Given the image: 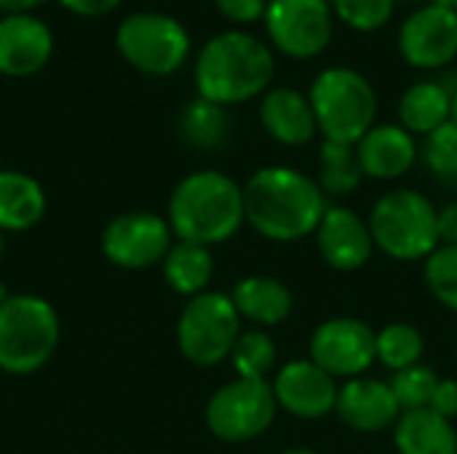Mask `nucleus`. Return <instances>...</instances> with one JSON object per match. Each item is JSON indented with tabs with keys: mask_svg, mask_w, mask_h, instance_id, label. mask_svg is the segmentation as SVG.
Segmentation results:
<instances>
[{
	"mask_svg": "<svg viewBox=\"0 0 457 454\" xmlns=\"http://www.w3.org/2000/svg\"><path fill=\"white\" fill-rule=\"evenodd\" d=\"M327 206L319 182L289 166H265L244 185L246 222L276 244H295L316 233Z\"/></svg>",
	"mask_w": 457,
	"mask_h": 454,
	"instance_id": "obj_1",
	"label": "nucleus"
},
{
	"mask_svg": "<svg viewBox=\"0 0 457 454\" xmlns=\"http://www.w3.org/2000/svg\"><path fill=\"white\" fill-rule=\"evenodd\" d=\"M273 75L276 59L270 45L241 29H228L209 37L193 67L198 96L222 107L265 96Z\"/></svg>",
	"mask_w": 457,
	"mask_h": 454,
	"instance_id": "obj_2",
	"label": "nucleus"
},
{
	"mask_svg": "<svg viewBox=\"0 0 457 454\" xmlns=\"http://www.w3.org/2000/svg\"><path fill=\"white\" fill-rule=\"evenodd\" d=\"M166 219L177 241L209 249L225 244L246 222L244 187L214 169L193 171L171 190Z\"/></svg>",
	"mask_w": 457,
	"mask_h": 454,
	"instance_id": "obj_3",
	"label": "nucleus"
},
{
	"mask_svg": "<svg viewBox=\"0 0 457 454\" xmlns=\"http://www.w3.org/2000/svg\"><path fill=\"white\" fill-rule=\"evenodd\" d=\"M62 321L56 308L37 294H11L0 305V372L27 377L56 353Z\"/></svg>",
	"mask_w": 457,
	"mask_h": 454,
	"instance_id": "obj_4",
	"label": "nucleus"
},
{
	"mask_svg": "<svg viewBox=\"0 0 457 454\" xmlns=\"http://www.w3.org/2000/svg\"><path fill=\"white\" fill-rule=\"evenodd\" d=\"M324 142L353 144L375 126L378 94L372 83L351 67H327L308 91Z\"/></svg>",
	"mask_w": 457,
	"mask_h": 454,
	"instance_id": "obj_5",
	"label": "nucleus"
},
{
	"mask_svg": "<svg viewBox=\"0 0 457 454\" xmlns=\"http://www.w3.org/2000/svg\"><path fill=\"white\" fill-rule=\"evenodd\" d=\"M375 249L399 262L426 260L439 246V211L418 190L386 193L370 214Z\"/></svg>",
	"mask_w": 457,
	"mask_h": 454,
	"instance_id": "obj_6",
	"label": "nucleus"
},
{
	"mask_svg": "<svg viewBox=\"0 0 457 454\" xmlns=\"http://www.w3.org/2000/svg\"><path fill=\"white\" fill-rule=\"evenodd\" d=\"M115 48L134 70L166 78L190 56V35L182 21L161 11L129 13L115 29Z\"/></svg>",
	"mask_w": 457,
	"mask_h": 454,
	"instance_id": "obj_7",
	"label": "nucleus"
},
{
	"mask_svg": "<svg viewBox=\"0 0 457 454\" xmlns=\"http://www.w3.org/2000/svg\"><path fill=\"white\" fill-rule=\"evenodd\" d=\"M241 332L230 294L204 292L190 297L177 318V348L195 367H217L230 359Z\"/></svg>",
	"mask_w": 457,
	"mask_h": 454,
	"instance_id": "obj_8",
	"label": "nucleus"
},
{
	"mask_svg": "<svg viewBox=\"0 0 457 454\" xmlns=\"http://www.w3.org/2000/svg\"><path fill=\"white\" fill-rule=\"evenodd\" d=\"M278 404L268 380L236 377L217 388L206 404V428L228 444H244L262 436L276 420Z\"/></svg>",
	"mask_w": 457,
	"mask_h": 454,
	"instance_id": "obj_9",
	"label": "nucleus"
},
{
	"mask_svg": "<svg viewBox=\"0 0 457 454\" xmlns=\"http://www.w3.org/2000/svg\"><path fill=\"white\" fill-rule=\"evenodd\" d=\"M262 21L273 48L297 62L324 54L335 35V13L327 0H268Z\"/></svg>",
	"mask_w": 457,
	"mask_h": 454,
	"instance_id": "obj_10",
	"label": "nucleus"
},
{
	"mask_svg": "<svg viewBox=\"0 0 457 454\" xmlns=\"http://www.w3.org/2000/svg\"><path fill=\"white\" fill-rule=\"evenodd\" d=\"M174 244L169 219L155 211H123L102 230V254L123 270L161 265Z\"/></svg>",
	"mask_w": 457,
	"mask_h": 454,
	"instance_id": "obj_11",
	"label": "nucleus"
},
{
	"mask_svg": "<svg viewBox=\"0 0 457 454\" xmlns=\"http://www.w3.org/2000/svg\"><path fill=\"white\" fill-rule=\"evenodd\" d=\"M311 361L321 367L327 375L361 377L378 361L375 353V332L359 318H329L321 321L311 334Z\"/></svg>",
	"mask_w": 457,
	"mask_h": 454,
	"instance_id": "obj_12",
	"label": "nucleus"
},
{
	"mask_svg": "<svg viewBox=\"0 0 457 454\" xmlns=\"http://www.w3.org/2000/svg\"><path fill=\"white\" fill-rule=\"evenodd\" d=\"M399 51L415 70H442L457 56V11L447 0H431L410 13L399 29Z\"/></svg>",
	"mask_w": 457,
	"mask_h": 454,
	"instance_id": "obj_13",
	"label": "nucleus"
},
{
	"mask_svg": "<svg viewBox=\"0 0 457 454\" xmlns=\"http://www.w3.org/2000/svg\"><path fill=\"white\" fill-rule=\"evenodd\" d=\"M340 385L311 359H295L276 372L273 393L278 409L300 420H321L335 412Z\"/></svg>",
	"mask_w": 457,
	"mask_h": 454,
	"instance_id": "obj_14",
	"label": "nucleus"
},
{
	"mask_svg": "<svg viewBox=\"0 0 457 454\" xmlns=\"http://www.w3.org/2000/svg\"><path fill=\"white\" fill-rule=\"evenodd\" d=\"M54 56V32L35 13L0 16V75H37Z\"/></svg>",
	"mask_w": 457,
	"mask_h": 454,
	"instance_id": "obj_15",
	"label": "nucleus"
},
{
	"mask_svg": "<svg viewBox=\"0 0 457 454\" xmlns=\"http://www.w3.org/2000/svg\"><path fill=\"white\" fill-rule=\"evenodd\" d=\"M313 235L321 260L335 270L351 273L372 260L375 241L370 222L348 206H327Z\"/></svg>",
	"mask_w": 457,
	"mask_h": 454,
	"instance_id": "obj_16",
	"label": "nucleus"
},
{
	"mask_svg": "<svg viewBox=\"0 0 457 454\" xmlns=\"http://www.w3.org/2000/svg\"><path fill=\"white\" fill-rule=\"evenodd\" d=\"M335 412L351 431H359V433L388 431L402 417V409L394 399L391 385L375 377H364V375L340 385Z\"/></svg>",
	"mask_w": 457,
	"mask_h": 454,
	"instance_id": "obj_17",
	"label": "nucleus"
},
{
	"mask_svg": "<svg viewBox=\"0 0 457 454\" xmlns=\"http://www.w3.org/2000/svg\"><path fill=\"white\" fill-rule=\"evenodd\" d=\"M356 155H359L364 177L399 179L415 166L418 144H415V136L404 126L380 123V126H372L356 142Z\"/></svg>",
	"mask_w": 457,
	"mask_h": 454,
	"instance_id": "obj_18",
	"label": "nucleus"
},
{
	"mask_svg": "<svg viewBox=\"0 0 457 454\" xmlns=\"http://www.w3.org/2000/svg\"><path fill=\"white\" fill-rule=\"evenodd\" d=\"M260 123L270 139L287 147H303L319 134L311 99L297 88H270L260 102Z\"/></svg>",
	"mask_w": 457,
	"mask_h": 454,
	"instance_id": "obj_19",
	"label": "nucleus"
},
{
	"mask_svg": "<svg viewBox=\"0 0 457 454\" xmlns=\"http://www.w3.org/2000/svg\"><path fill=\"white\" fill-rule=\"evenodd\" d=\"M43 185L13 169H0V233H27L46 217Z\"/></svg>",
	"mask_w": 457,
	"mask_h": 454,
	"instance_id": "obj_20",
	"label": "nucleus"
},
{
	"mask_svg": "<svg viewBox=\"0 0 457 454\" xmlns=\"http://www.w3.org/2000/svg\"><path fill=\"white\" fill-rule=\"evenodd\" d=\"M230 300H233L241 321H252L260 329L287 321L292 313V305H295L289 286L281 284L278 278H270V276L241 278L233 286Z\"/></svg>",
	"mask_w": 457,
	"mask_h": 454,
	"instance_id": "obj_21",
	"label": "nucleus"
},
{
	"mask_svg": "<svg viewBox=\"0 0 457 454\" xmlns=\"http://www.w3.org/2000/svg\"><path fill=\"white\" fill-rule=\"evenodd\" d=\"M399 454H457V433L453 423L434 409L402 412L394 425Z\"/></svg>",
	"mask_w": 457,
	"mask_h": 454,
	"instance_id": "obj_22",
	"label": "nucleus"
},
{
	"mask_svg": "<svg viewBox=\"0 0 457 454\" xmlns=\"http://www.w3.org/2000/svg\"><path fill=\"white\" fill-rule=\"evenodd\" d=\"M399 120L412 136H428L453 120V94L439 80L412 83L399 99Z\"/></svg>",
	"mask_w": 457,
	"mask_h": 454,
	"instance_id": "obj_23",
	"label": "nucleus"
},
{
	"mask_svg": "<svg viewBox=\"0 0 457 454\" xmlns=\"http://www.w3.org/2000/svg\"><path fill=\"white\" fill-rule=\"evenodd\" d=\"M163 268V278L166 284L182 294V297H198L204 292H209V281L214 276V260H212V249L201 246V244H190V241H174L169 254L161 262Z\"/></svg>",
	"mask_w": 457,
	"mask_h": 454,
	"instance_id": "obj_24",
	"label": "nucleus"
},
{
	"mask_svg": "<svg viewBox=\"0 0 457 454\" xmlns=\"http://www.w3.org/2000/svg\"><path fill=\"white\" fill-rule=\"evenodd\" d=\"M177 128H179V136L185 139V144H190L195 150H220L230 134L228 107L195 96L193 102H187L182 107Z\"/></svg>",
	"mask_w": 457,
	"mask_h": 454,
	"instance_id": "obj_25",
	"label": "nucleus"
},
{
	"mask_svg": "<svg viewBox=\"0 0 457 454\" xmlns=\"http://www.w3.org/2000/svg\"><path fill=\"white\" fill-rule=\"evenodd\" d=\"M364 179L353 144L324 142L319 150V187L324 195H348Z\"/></svg>",
	"mask_w": 457,
	"mask_h": 454,
	"instance_id": "obj_26",
	"label": "nucleus"
},
{
	"mask_svg": "<svg viewBox=\"0 0 457 454\" xmlns=\"http://www.w3.org/2000/svg\"><path fill=\"white\" fill-rule=\"evenodd\" d=\"M426 351L423 334L412 326V324H388L380 332H375V353L378 361L391 369V372H402L410 369L415 364H420Z\"/></svg>",
	"mask_w": 457,
	"mask_h": 454,
	"instance_id": "obj_27",
	"label": "nucleus"
},
{
	"mask_svg": "<svg viewBox=\"0 0 457 454\" xmlns=\"http://www.w3.org/2000/svg\"><path fill=\"white\" fill-rule=\"evenodd\" d=\"M276 343L265 329H249L241 332L230 361L236 369V377H246V380H268V375L276 369Z\"/></svg>",
	"mask_w": 457,
	"mask_h": 454,
	"instance_id": "obj_28",
	"label": "nucleus"
},
{
	"mask_svg": "<svg viewBox=\"0 0 457 454\" xmlns=\"http://www.w3.org/2000/svg\"><path fill=\"white\" fill-rule=\"evenodd\" d=\"M439 380L442 377H436L434 369H428L423 364H415L410 369L394 372V380L388 385L394 391V399H396L399 409L402 412H415V409H428L431 407V399H434V391H436Z\"/></svg>",
	"mask_w": 457,
	"mask_h": 454,
	"instance_id": "obj_29",
	"label": "nucleus"
},
{
	"mask_svg": "<svg viewBox=\"0 0 457 454\" xmlns=\"http://www.w3.org/2000/svg\"><path fill=\"white\" fill-rule=\"evenodd\" d=\"M423 262L428 292L436 297V302L457 313V246H436Z\"/></svg>",
	"mask_w": 457,
	"mask_h": 454,
	"instance_id": "obj_30",
	"label": "nucleus"
},
{
	"mask_svg": "<svg viewBox=\"0 0 457 454\" xmlns=\"http://www.w3.org/2000/svg\"><path fill=\"white\" fill-rule=\"evenodd\" d=\"M332 13L359 32H375L394 16L396 0H329Z\"/></svg>",
	"mask_w": 457,
	"mask_h": 454,
	"instance_id": "obj_31",
	"label": "nucleus"
},
{
	"mask_svg": "<svg viewBox=\"0 0 457 454\" xmlns=\"http://www.w3.org/2000/svg\"><path fill=\"white\" fill-rule=\"evenodd\" d=\"M423 158L436 179L457 185V126L453 120L426 136Z\"/></svg>",
	"mask_w": 457,
	"mask_h": 454,
	"instance_id": "obj_32",
	"label": "nucleus"
},
{
	"mask_svg": "<svg viewBox=\"0 0 457 454\" xmlns=\"http://www.w3.org/2000/svg\"><path fill=\"white\" fill-rule=\"evenodd\" d=\"M217 11L236 24H252L265 16L268 0H214Z\"/></svg>",
	"mask_w": 457,
	"mask_h": 454,
	"instance_id": "obj_33",
	"label": "nucleus"
},
{
	"mask_svg": "<svg viewBox=\"0 0 457 454\" xmlns=\"http://www.w3.org/2000/svg\"><path fill=\"white\" fill-rule=\"evenodd\" d=\"M428 409H434L436 415H442L445 420L453 423V417H457V380H450V377L439 380Z\"/></svg>",
	"mask_w": 457,
	"mask_h": 454,
	"instance_id": "obj_34",
	"label": "nucleus"
},
{
	"mask_svg": "<svg viewBox=\"0 0 457 454\" xmlns=\"http://www.w3.org/2000/svg\"><path fill=\"white\" fill-rule=\"evenodd\" d=\"M62 8H67L70 13L75 16H83V19H99L104 13H112L123 0H59Z\"/></svg>",
	"mask_w": 457,
	"mask_h": 454,
	"instance_id": "obj_35",
	"label": "nucleus"
},
{
	"mask_svg": "<svg viewBox=\"0 0 457 454\" xmlns=\"http://www.w3.org/2000/svg\"><path fill=\"white\" fill-rule=\"evenodd\" d=\"M439 246H457V203L439 211Z\"/></svg>",
	"mask_w": 457,
	"mask_h": 454,
	"instance_id": "obj_36",
	"label": "nucleus"
},
{
	"mask_svg": "<svg viewBox=\"0 0 457 454\" xmlns=\"http://www.w3.org/2000/svg\"><path fill=\"white\" fill-rule=\"evenodd\" d=\"M43 3H48V0H0V11L3 13H29Z\"/></svg>",
	"mask_w": 457,
	"mask_h": 454,
	"instance_id": "obj_37",
	"label": "nucleus"
},
{
	"mask_svg": "<svg viewBox=\"0 0 457 454\" xmlns=\"http://www.w3.org/2000/svg\"><path fill=\"white\" fill-rule=\"evenodd\" d=\"M8 297H11V292H8V286L0 281V305H3V302H8Z\"/></svg>",
	"mask_w": 457,
	"mask_h": 454,
	"instance_id": "obj_38",
	"label": "nucleus"
},
{
	"mask_svg": "<svg viewBox=\"0 0 457 454\" xmlns=\"http://www.w3.org/2000/svg\"><path fill=\"white\" fill-rule=\"evenodd\" d=\"M281 454H319V452H313V450H305V447H297V450H287V452H281Z\"/></svg>",
	"mask_w": 457,
	"mask_h": 454,
	"instance_id": "obj_39",
	"label": "nucleus"
},
{
	"mask_svg": "<svg viewBox=\"0 0 457 454\" xmlns=\"http://www.w3.org/2000/svg\"><path fill=\"white\" fill-rule=\"evenodd\" d=\"M453 123L457 126V91L453 94Z\"/></svg>",
	"mask_w": 457,
	"mask_h": 454,
	"instance_id": "obj_40",
	"label": "nucleus"
},
{
	"mask_svg": "<svg viewBox=\"0 0 457 454\" xmlns=\"http://www.w3.org/2000/svg\"><path fill=\"white\" fill-rule=\"evenodd\" d=\"M447 3H450V5H453V8L457 11V0H447Z\"/></svg>",
	"mask_w": 457,
	"mask_h": 454,
	"instance_id": "obj_41",
	"label": "nucleus"
},
{
	"mask_svg": "<svg viewBox=\"0 0 457 454\" xmlns=\"http://www.w3.org/2000/svg\"><path fill=\"white\" fill-rule=\"evenodd\" d=\"M0 254H3V233H0Z\"/></svg>",
	"mask_w": 457,
	"mask_h": 454,
	"instance_id": "obj_42",
	"label": "nucleus"
},
{
	"mask_svg": "<svg viewBox=\"0 0 457 454\" xmlns=\"http://www.w3.org/2000/svg\"><path fill=\"white\" fill-rule=\"evenodd\" d=\"M410 3H423V0H410Z\"/></svg>",
	"mask_w": 457,
	"mask_h": 454,
	"instance_id": "obj_43",
	"label": "nucleus"
},
{
	"mask_svg": "<svg viewBox=\"0 0 457 454\" xmlns=\"http://www.w3.org/2000/svg\"><path fill=\"white\" fill-rule=\"evenodd\" d=\"M0 169H3V166H0Z\"/></svg>",
	"mask_w": 457,
	"mask_h": 454,
	"instance_id": "obj_44",
	"label": "nucleus"
},
{
	"mask_svg": "<svg viewBox=\"0 0 457 454\" xmlns=\"http://www.w3.org/2000/svg\"><path fill=\"white\" fill-rule=\"evenodd\" d=\"M327 3H329V0H327Z\"/></svg>",
	"mask_w": 457,
	"mask_h": 454,
	"instance_id": "obj_45",
	"label": "nucleus"
}]
</instances>
